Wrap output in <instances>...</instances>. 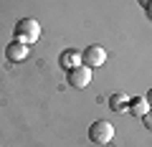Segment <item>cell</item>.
Returning a JSON list of instances; mask_svg holds the SVG:
<instances>
[{
    "label": "cell",
    "mask_w": 152,
    "mask_h": 147,
    "mask_svg": "<svg viewBox=\"0 0 152 147\" xmlns=\"http://www.w3.org/2000/svg\"><path fill=\"white\" fill-rule=\"evenodd\" d=\"M145 99H147V104H150V109H152V89L147 91V97H145Z\"/></svg>",
    "instance_id": "cell-10"
},
{
    "label": "cell",
    "mask_w": 152,
    "mask_h": 147,
    "mask_svg": "<svg viewBox=\"0 0 152 147\" xmlns=\"http://www.w3.org/2000/svg\"><path fill=\"white\" fill-rule=\"evenodd\" d=\"M15 38L13 41H20V43H36L38 38H41V23L36 20V18H20V20L15 23Z\"/></svg>",
    "instance_id": "cell-1"
},
{
    "label": "cell",
    "mask_w": 152,
    "mask_h": 147,
    "mask_svg": "<svg viewBox=\"0 0 152 147\" xmlns=\"http://www.w3.org/2000/svg\"><path fill=\"white\" fill-rule=\"evenodd\" d=\"M81 61L89 69H99V66H104V61H107V51H104L102 46L91 43V46H86V48L81 51Z\"/></svg>",
    "instance_id": "cell-4"
},
{
    "label": "cell",
    "mask_w": 152,
    "mask_h": 147,
    "mask_svg": "<svg viewBox=\"0 0 152 147\" xmlns=\"http://www.w3.org/2000/svg\"><path fill=\"white\" fill-rule=\"evenodd\" d=\"M79 61H81V53H79V51H74V48L64 51V56H61V66H64L66 71L74 69V66H79Z\"/></svg>",
    "instance_id": "cell-7"
},
{
    "label": "cell",
    "mask_w": 152,
    "mask_h": 147,
    "mask_svg": "<svg viewBox=\"0 0 152 147\" xmlns=\"http://www.w3.org/2000/svg\"><path fill=\"white\" fill-rule=\"evenodd\" d=\"M124 104H127V99L122 97V94H114V97H112V102H109V107H112L114 112H117V109H127Z\"/></svg>",
    "instance_id": "cell-8"
},
{
    "label": "cell",
    "mask_w": 152,
    "mask_h": 147,
    "mask_svg": "<svg viewBox=\"0 0 152 147\" xmlns=\"http://www.w3.org/2000/svg\"><path fill=\"white\" fill-rule=\"evenodd\" d=\"M142 124H145V129H150V132H152V109L147 112L145 117H142Z\"/></svg>",
    "instance_id": "cell-9"
},
{
    "label": "cell",
    "mask_w": 152,
    "mask_h": 147,
    "mask_svg": "<svg viewBox=\"0 0 152 147\" xmlns=\"http://www.w3.org/2000/svg\"><path fill=\"white\" fill-rule=\"evenodd\" d=\"M5 59L8 61H26L28 59V46L20 41H10L5 46Z\"/></svg>",
    "instance_id": "cell-5"
},
{
    "label": "cell",
    "mask_w": 152,
    "mask_h": 147,
    "mask_svg": "<svg viewBox=\"0 0 152 147\" xmlns=\"http://www.w3.org/2000/svg\"><path fill=\"white\" fill-rule=\"evenodd\" d=\"M140 3H142V5H145V8H150V0H140Z\"/></svg>",
    "instance_id": "cell-11"
},
{
    "label": "cell",
    "mask_w": 152,
    "mask_h": 147,
    "mask_svg": "<svg viewBox=\"0 0 152 147\" xmlns=\"http://www.w3.org/2000/svg\"><path fill=\"white\" fill-rule=\"evenodd\" d=\"M66 79H69L71 86H76V89H86L89 84H91V69H89V66H84V64H79V66H74V69H69Z\"/></svg>",
    "instance_id": "cell-3"
},
{
    "label": "cell",
    "mask_w": 152,
    "mask_h": 147,
    "mask_svg": "<svg viewBox=\"0 0 152 147\" xmlns=\"http://www.w3.org/2000/svg\"><path fill=\"white\" fill-rule=\"evenodd\" d=\"M127 112L134 117H145L147 112H150V104H147L145 97H137V99H129V104H127Z\"/></svg>",
    "instance_id": "cell-6"
},
{
    "label": "cell",
    "mask_w": 152,
    "mask_h": 147,
    "mask_svg": "<svg viewBox=\"0 0 152 147\" xmlns=\"http://www.w3.org/2000/svg\"><path fill=\"white\" fill-rule=\"evenodd\" d=\"M114 135H117V132H114V124L107 122V119H96L91 127H89V140L96 142V145H107V142H112Z\"/></svg>",
    "instance_id": "cell-2"
}]
</instances>
